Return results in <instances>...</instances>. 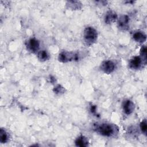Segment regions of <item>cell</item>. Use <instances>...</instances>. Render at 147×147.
Returning a JSON list of instances; mask_svg holds the SVG:
<instances>
[{
	"mask_svg": "<svg viewBox=\"0 0 147 147\" xmlns=\"http://www.w3.org/2000/svg\"><path fill=\"white\" fill-rule=\"evenodd\" d=\"M93 128L96 133L107 137H115L119 133L118 127L114 123L107 122L96 123L94 125Z\"/></svg>",
	"mask_w": 147,
	"mask_h": 147,
	"instance_id": "6da1fadb",
	"label": "cell"
},
{
	"mask_svg": "<svg viewBox=\"0 0 147 147\" xmlns=\"http://www.w3.org/2000/svg\"><path fill=\"white\" fill-rule=\"evenodd\" d=\"M98 37L96 30L92 26L86 27L83 31V40L85 44L90 46L94 44Z\"/></svg>",
	"mask_w": 147,
	"mask_h": 147,
	"instance_id": "7a4b0ae2",
	"label": "cell"
},
{
	"mask_svg": "<svg viewBox=\"0 0 147 147\" xmlns=\"http://www.w3.org/2000/svg\"><path fill=\"white\" fill-rule=\"evenodd\" d=\"M79 54L75 52L63 51L59 54L58 60L63 63L72 61H77L79 59Z\"/></svg>",
	"mask_w": 147,
	"mask_h": 147,
	"instance_id": "3957f363",
	"label": "cell"
},
{
	"mask_svg": "<svg viewBox=\"0 0 147 147\" xmlns=\"http://www.w3.org/2000/svg\"><path fill=\"white\" fill-rule=\"evenodd\" d=\"M143 59L140 56H134L129 61V67L133 70H138L142 68V65H146Z\"/></svg>",
	"mask_w": 147,
	"mask_h": 147,
	"instance_id": "277c9868",
	"label": "cell"
},
{
	"mask_svg": "<svg viewBox=\"0 0 147 147\" xmlns=\"http://www.w3.org/2000/svg\"><path fill=\"white\" fill-rule=\"evenodd\" d=\"M115 64L111 60H105L103 61L100 66V69L105 74H110L112 73L115 69Z\"/></svg>",
	"mask_w": 147,
	"mask_h": 147,
	"instance_id": "5b68a950",
	"label": "cell"
},
{
	"mask_svg": "<svg viewBox=\"0 0 147 147\" xmlns=\"http://www.w3.org/2000/svg\"><path fill=\"white\" fill-rule=\"evenodd\" d=\"M122 109L124 113L126 115H130L134 111L135 105L131 100L126 99L123 102Z\"/></svg>",
	"mask_w": 147,
	"mask_h": 147,
	"instance_id": "8992f818",
	"label": "cell"
},
{
	"mask_svg": "<svg viewBox=\"0 0 147 147\" xmlns=\"http://www.w3.org/2000/svg\"><path fill=\"white\" fill-rule=\"evenodd\" d=\"M26 47L29 51L32 53H36L37 52H38V49L40 48V42L37 39L34 38H32L28 41Z\"/></svg>",
	"mask_w": 147,
	"mask_h": 147,
	"instance_id": "52a82bcc",
	"label": "cell"
},
{
	"mask_svg": "<svg viewBox=\"0 0 147 147\" xmlns=\"http://www.w3.org/2000/svg\"><path fill=\"white\" fill-rule=\"evenodd\" d=\"M129 17L127 15L121 16L118 20V27L122 30H126L129 27Z\"/></svg>",
	"mask_w": 147,
	"mask_h": 147,
	"instance_id": "ba28073f",
	"label": "cell"
},
{
	"mask_svg": "<svg viewBox=\"0 0 147 147\" xmlns=\"http://www.w3.org/2000/svg\"><path fill=\"white\" fill-rule=\"evenodd\" d=\"M117 14L113 10H109L105 16V22L107 24H110L114 22L117 20Z\"/></svg>",
	"mask_w": 147,
	"mask_h": 147,
	"instance_id": "9c48e42d",
	"label": "cell"
},
{
	"mask_svg": "<svg viewBox=\"0 0 147 147\" xmlns=\"http://www.w3.org/2000/svg\"><path fill=\"white\" fill-rule=\"evenodd\" d=\"M133 38L136 42L142 43L144 42L146 40V36L144 32L137 31L133 34Z\"/></svg>",
	"mask_w": 147,
	"mask_h": 147,
	"instance_id": "30bf717a",
	"label": "cell"
},
{
	"mask_svg": "<svg viewBox=\"0 0 147 147\" xmlns=\"http://www.w3.org/2000/svg\"><path fill=\"white\" fill-rule=\"evenodd\" d=\"M75 145L77 146L80 147H86L88 146V140L87 138L84 136H79L75 141Z\"/></svg>",
	"mask_w": 147,
	"mask_h": 147,
	"instance_id": "8fae6325",
	"label": "cell"
},
{
	"mask_svg": "<svg viewBox=\"0 0 147 147\" xmlns=\"http://www.w3.org/2000/svg\"><path fill=\"white\" fill-rule=\"evenodd\" d=\"M37 57L41 61H45L49 59V56L45 50H41L37 53Z\"/></svg>",
	"mask_w": 147,
	"mask_h": 147,
	"instance_id": "7c38bea8",
	"label": "cell"
},
{
	"mask_svg": "<svg viewBox=\"0 0 147 147\" xmlns=\"http://www.w3.org/2000/svg\"><path fill=\"white\" fill-rule=\"evenodd\" d=\"M9 140V135L6 131L3 128L1 129L0 130V142L2 144L7 142Z\"/></svg>",
	"mask_w": 147,
	"mask_h": 147,
	"instance_id": "4fadbf2b",
	"label": "cell"
},
{
	"mask_svg": "<svg viewBox=\"0 0 147 147\" xmlns=\"http://www.w3.org/2000/svg\"><path fill=\"white\" fill-rule=\"evenodd\" d=\"M69 7H71L72 9H79L81 8L82 4L79 1H68V4Z\"/></svg>",
	"mask_w": 147,
	"mask_h": 147,
	"instance_id": "5bb4252c",
	"label": "cell"
},
{
	"mask_svg": "<svg viewBox=\"0 0 147 147\" xmlns=\"http://www.w3.org/2000/svg\"><path fill=\"white\" fill-rule=\"evenodd\" d=\"M140 57L143 59V60L146 63V47L145 45H143L140 49Z\"/></svg>",
	"mask_w": 147,
	"mask_h": 147,
	"instance_id": "9a60e30c",
	"label": "cell"
},
{
	"mask_svg": "<svg viewBox=\"0 0 147 147\" xmlns=\"http://www.w3.org/2000/svg\"><path fill=\"white\" fill-rule=\"evenodd\" d=\"M53 92L55 93H56V94H59V95H60V94H62L65 91V89L63 87H62L61 85H57L56 86V87H54L53 90Z\"/></svg>",
	"mask_w": 147,
	"mask_h": 147,
	"instance_id": "2e32d148",
	"label": "cell"
},
{
	"mask_svg": "<svg viewBox=\"0 0 147 147\" xmlns=\"http://www.w3.org/2000/svg\"><path fill=\"white\" fill-rule=\"evenodd\" d=\"M140 129H141V131H142V133L143 134H144L145 135H146L147 126H146V121L145 119L142 120V121L140 123Z\"/></svg>",
	"mask_w": 147,
	"mask_h": 147,
	"instance_id": "e0dca14e",
	"label": "cell"
},
{
	"mask_svg": "<svg viewBox=\"0 0 147 147\" xmlns=\"http://www.w3.org/2000/svg\"><path fill=\"white\" fill-rule=\"evenodd\" d=\"M128 133L130 135H131L132 137H134L136 136V134H137V130H136V128L134 127V126H132L131 128H130L129 129V130H128Z\"/></svg>",
	"mask_w": 147,
	"mask_h": 147,
	"instance_id": "ac0fdd59",
	"label": "cell"
},
{
	"mask_svg": "<svg viewBox=\"0 0 147 147\" xmlns=\"http://www.w3.org/2000/svg\"><path fill=\"white\" fill-rule=\"evenodd\" d=\"M90 110L91 111V113L93 114H97L96 113V106L95 105H94L92 104H91L90 105Z\"/></svg>",
	"mask_w": 147,
	"mask_h": 147,
	"instance_id": "d6986e66",
	"label": "cell"
}]
</instances>
